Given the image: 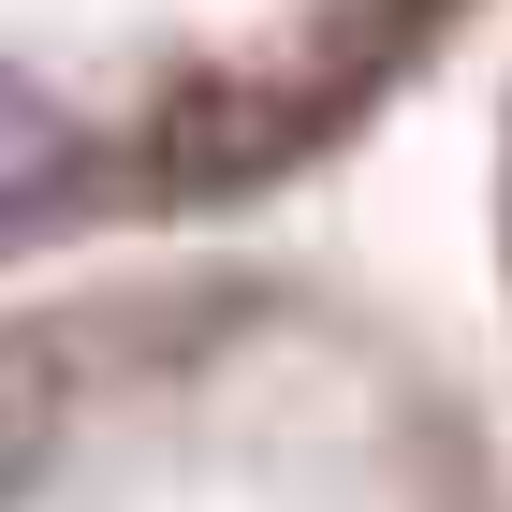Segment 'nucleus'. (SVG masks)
<instances>
[{"label":"nucleus","mask_w":512,"mask_h":512,"mask_svg":"<svg viewBox=\"0 0 512 512\" xmlns=\"http://www.w3.org/2000/svg\"><path fill=\"white\" fill-rule=\"evenodd\" d=\"M59 161H74V132L44 118L30 88H0V205H30V191H44V176H59Z\"/></svg>","instance_id":"1"}]
</instances>
